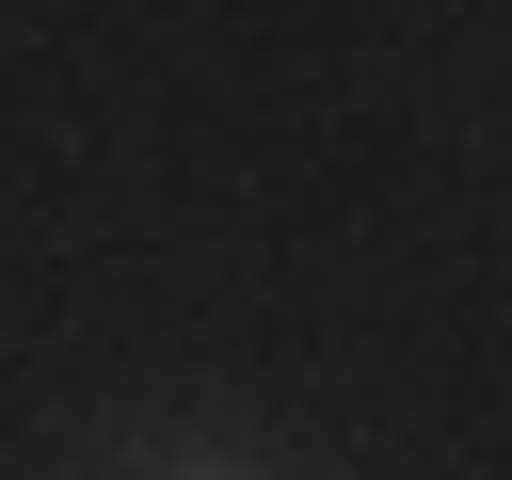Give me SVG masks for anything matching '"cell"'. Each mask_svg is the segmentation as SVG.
<instances>
[{
    "mask_svg": "<svg viewBox=\"0 0 512 480\" xmlns=\"http://www.w3.org/2000/svg\"><path fill=\"white\" fill-rule=\"evenodd\" d=\"M176 480H240V464H176Z\"/></svg>",
    "mask_w": 512,
    "mask_h": 480,
    "instance_id": "1",
    "label": "cell"
}]
</instances>
